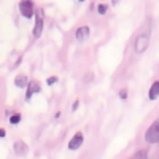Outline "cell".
Segmentation results:
<instances>
[{"instance_id": "1", "label": "cell", "mask_w": 159, "mask_h": 159, "mask_svg": "<svg viewBox=\"0 0 159 159\" xmlns=\"http://www.w3.org/2000/svg\"><path fill=\"white\" fill-rule=\"evenodd\" d=\"M150 38H151V30H150V29L137 35L135 43H134V49H135L137 54H143V52L148 49V46H150Z\"/></svg>"}, {"instance_id": "2", "label": "cell", "mask_w": 159, "mask_h": 159, "mask_svg": "<svg viewBox=\"0 0 159 159\" xmlns=\"http://www.w3.org/2000/svg\"><path fill=\"white\" fill-rule=\"evenodd\" d=\"M145 142L147 143H157L159 142V119L154 121L145 132Z\"/></svg>"}, {"instance_id": "3", "label": "cell", "mask_w": 159, "mask_h": 159, "mask_svg": "<svg viewBox=\"0 0 159 159\" xmlns=\"http://www.w3.org/2000/svg\"><path fill=\"white\" fill-rule=\"evenodd\" d=\"M19 11H21V15L25 19H32L34 13H35L34 2H32V0H21V2H19Z\"/></svg>"}, {"instance_id": "4", "label": "cell", "mask_w": 159, "mask_h": 159, "mask_svg": "<svg viewBox=\"0 0 159 159\" xmlns=\"http://www.w3.org/2000/svg\"><path fill=\"white\" fill-rule=\"evenodd\" d=\"M43 25H45V21H43V10H37V18H35V25H34V37L38 38L43 32Z\"/></svg>"}, {"instance_id": "5", "label": "cell", "mask_w": 159, "mask_h": 159, "mask_svg": "<svg viewBox=\"0 0 159 159\" xmlns=\"http://www.w3.org/2000/svg\"><path fill=\"white\" fill-rule=\"evenodd\" d=\"M81 145H83V132H76L69 142V150L75 151V150H78L80 147H81Z\"/></svg>"}, {"instance_id": "6", "label": "cell", "mask_w": 159, "mask_h": 159, "mask_svg": "<svg viewBox=\"0 0 159 159\" xmlns=\"http://www.w3.org/2000/svg\"><path fill=\"white\" fill-rule=\"evenodd\" d=\"M40 89H42V86H40L38 81H29L27 84V92H25V100H30V97L34 94H38Z\"/></svg>"}, {"instance_id": "7", "label": "cell", "mask_w": 159, "mask_h": 159, "mask_svg": "<svg viewBox=\"0 0 159 159\" xmlns=\"http://www.w3.org/2000/svg\"><path fill=\"white\" fill-rule=\"evenodd\" d=\"M13 150H15V153L18 156H25L29 153V147H27V143L22 142V140H18L15 142V145H13Z\"/></svg>"}, {"instance_id": "8", "label": "cell", "mask_w": 159, "mask_h": 159, "mask_svg": "<svg viewBox=\"0 0 159 159\" xmlns=\"http://www.w3.org/2000/svg\"><path fill=\"white\" fill-rule=\"evenodd\" d=\"M89 34H91V30H89L88 25H81V27H78V29H76V32H75V38L78 40V42H86V40L89 38Z\"/></svg>"}, {"instance_id": "9", "label": "cell", "mask_w": 159, "mask_h": 159, "mask_svg": "<svg viewBox=\"0 0 159 159\" xmlns=\"http://www.w3.org/2000/svg\"><path fill=\"white\" fill-rule=\"evenodd\" d=\"M159 97V80H156V81L150 86V91H148V99L150 100H156Z\"/></svg>"}, {"instance_id": "10", "label": "cell", "mask_w": 159, "mask_h": 159, "mask_svg": "<svg viewBox=\"0 0 159 159\" xmlns=\"http://www.w3.org/2000/svg\"><path fill=\"white\" fill-rule=\"evenodd\" d=\"M27 84H29V80H27V76L25 75H18L16 78H15V86L16 88H27Z\"/></svg>"}, {"instance_id": "11", "label": "cell", "mask_w": 159, "mask_h": 159, "mask_svg": "<svg viewBox=\"0 0 159 159\" xmlns=\"http://www.w3.org/2000/svg\"><path fill=\"white\" fill-rule=\"evenodd\" d=\"M132 159H148V151L147 150H139L134 156H132Z\"/></svg>"}, {"instance_id": "12", "label": "cell", "mask_w": 159, "mask_h": 159, "mask_svg": "<svg viewBox=\"0 0 159 159\" xmlns=\"http://www.w3.org/2000/svg\"><path fill=\"white\" fill-rule=\"evenodd\" d=\"M21 119H22V116H21L19 113H15L13 116H10V123H11V124H19Z\"/></svg>"}, {"instance_id": "13", "label": "cell", "mask_w": 159, "mask_h": 159, "mask_svg": "<svg viewBox=\"0 0 159 159\" xmlns=\"http://www.w3.org/2000/svg\"><path fill=\"white\" fill-rule=\"evenodd\" d=\"M107 10H108V7L105 5V3H99V5H97V11H99V15H105V13H107Z\"/></svg>"}, {"instance_id": "14", "label": "cell", "mask_w": 159, "mask_h": 159, "mask_svg": "<svg viewBox=\"0 0 159 159\" xmlns=\"http://www.w3.org/2000/svg\"><path fill=\"white\" fill-rule=\"evenodd\" d=\"M46 83L51 86V84H56L57 83V76H49L48 80H46Z\"/></svg>"}, {"instance_id": "15", "label": "cell", "mask_w": 159, "mask_h": 159, "mask_svg": "<svg viewBox=\"0 0 159 159\" xmlns=\"http://www.w3.org/2000/svg\"><path fill=\"white\" fill-rule=\"evenodd\" d=\"M119 97H121L123 100H126L127 99V89H121V91H119Z\"/></svg>"}, {"instance_id": "16", "label": "cell", "mask_w": 159, "mask_h": 159, "mask_svg": "<svg viewBox=\"0 0 159 159\" xmlns=\"http://www.w3.org/2000/svg\"><path fill=\"white\" fill-rule=\"evenodd\" d=\"M78 105H80V100H75V103L72 105V110H73V111H75V110L78 108Z\"/></svg>"}, {"instance_id": "17", "label": "cell", "mask_w": 159, "mask_h": 159, "mask_svg": "<svg viewBox=\"0 0 159 159\" xmlns=\"http://www.w3.org/2000/svg\"><path fill=\"white\" fill-rule=\"evenodd\" d=\"M5 135H7V132H5V129H0V137H2V139H3Z\"/></svg>"}, {"instance_id": "18", "label": "cell", "mask_w": 159, "mask_h": 159, "mask_svg": "<svg viewBox=\"0 0 159 159\" xmlns=\"http://www.w3.org/2000/svg\"><path fill=\"white\" fill-rule=\"evenodd\" d=\"M78 2H86V0H78Z\"/></svg>"}, {"instance_id": "19", "label": "cell", "mask_w": 159, "mask_h": 159, "mask_svg": "<svg viewBox=\"0 0 159 159\" xmlns=\"http://www.w3.org/2000/svg\"><path fill=\"white\" fill-rule=\"evenodd\" d=\"M130 159H132V157H130Z\"/></svg>"}]
</instances>
